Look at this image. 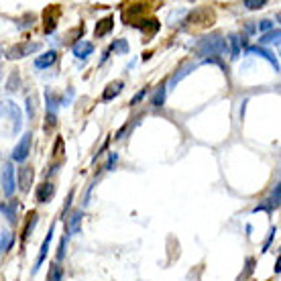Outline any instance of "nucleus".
I'll list each match as a JSON object with an SVG mask.
<instances>
[{
  "mask_svg": "<svg viewBox=\"0 0 281 281\" xmlns=\"http://www.w3.org/2000/svg\"><path fill=\"white\" fill-rule=\"evenodd\" d=\"M147 94H149V90L147 88H143V90H139L135 96H133V100H130V106H137L141 100H145V98H147Z\"/></svg>",
  "mask_w": 281,
  "mask_h": 281,
  "instance_id": "nucleus-32",
  "label": "nucleus"
},
{
  "mask_svg": "<svg viewBox=\"0 0 281 281\" xmlns=\"http://www.w3.org/2000/svg\"><path fill=\"white\" fill-rule=\"evenodd\" d=\"M165 92H167V80H163L161 84L155 88V92H153V96H151V106L159 108V106L165 104Z\"/></svg>",
  "mask_w": 281,
  "mask_h": 281,
  "instance_id": "nucleus-17",
  "label": "nucleus"
},
{
  "mask_svg": "<svg viewBox=\"0 0 281 281\" xmlns=\"http://www.w3.org/2000/svg\"><path fill=\"white\" fill-rule=\"evenodd\" d=\"M110 51H117V53H120V55H124V53H128L130 51V47H128V41L126 39H117L110 47Z\"/></svg>",
  "mask_w": 281,
  "mask_h": 281,
  "instance_id": "nucleus-26",
  "label": "nucleus"
},
{
  "mask_svg": "<svg viewBox=\"0 0 281 281\" xmlns=\"http://www.w3.org/2000/svg\"><path fill=\"white\" fill-rule=\"evenodd\" d=\"M35 224H37V212L35 210H31L29 212V216H27V224H25V228H23V242H27V239H29V235L33 233V228H35Z\"/></svg>",
  "mask_w": 281,
  "mask_h": 281,
  "instance_id": "nucleus-21",
  "label": "nucleus"
},
{
  "mask_svg": "<svg viewBox=\"0 0 281 281\" xmlns=\"http://www.w3.org/2000/svg\"><path fill=\"white\" fill-rule=\"evenodd\" d=\"M2 190H4V196L10 198L16 190L14 186V167H12V163H4L2 165Z\"/></svg>",
  "mask_w": 281,
  "mask_h": 281,
  "instance_id": "nucleus-7",
  "label": "nucleus"
},
{
  "mask_svg": "<svg viewBox=\"0 0 281 281\" xmlns=\"http://www.w3.org/2000/svg\"><path fill=\"white\" fill-rule=\"evenodd\" d=\"M265 4H267L265 0H259V2H257V0H244V8H249V10H259Z\"/></svg>",
  "mask_w": 281,
  "mask_h": 281,
  "instance_id": "nucleus-31",
  "label": "nucleus"
},
{
  "mask_svg": "<svg viewBox=\"0 0 281 281\" xmlns=\"http://www.w3.org/2000/svg\"><path fill=\"white\" fill-rule=\"evenodd\" d=\"M59 14H61V8L59 4H51L47 6L45 12H43V21H45V33H53L55 27H57V21H59Z\"/></svg>",
  "mask_w": 281,
  "mask_h": 281,
  "instance_id": "nucleus-6",
  "label": "nucleus"
},
{
  "mask_svg": "<svg viewBox=\"0 0 281 281\" xmlns=\"http://www.w3.org/2000/svg\"><path fill=\"white\" fill-rule=\"evenodd\" d=\"M12 244H14V235H10L8 230H4L2 237H0V255L6 253V251H10Z\"/></svg>",
  "mask_w": 281,
  "mask_h": 281,
  "instance_id": "nucleus-25",
  "label": "nucleus"
},
{
  "mask_svg": "<svg viewBox=\"0 0 281 281\" xmlns=\"http://www.w3.org/2000/svg\"><path fill=\"white\" fill-rule=\"evenodd\" d=\"M249 53H253V55H259V57H263V59H267L273 68H275V72H279V61H277V57L275 55H271V51H267L265 47H259V45H253V47H249L246 49Z\"/></svg>",
  "mask_w": 281,
  "mask_h": 281,
  "instance_id": "nucleus-13",
  "label": "nucleus"
},
{
  "mask_svg": "<svg viewBox=\"0 0 281 281\" xmlns=\"http://www.w3.org/2000/svg\"><path fill=\"white\" fill-rule=\"evenodd\" d=\"M0 80H2V74H0Z\"/></svg>",
  "mask_w": 281,
  "mask_h": 281,
  "instance_id": "nucleus-39",
  "label": "nucleus"
},
{
  "mask_svg": "<svg viewBox=\"0 0 281 281\" xmlns=\"http://www.w3.org/2000/svg\"><path fill=\"white\" fill-rule=\"evenodd\" d=\"M228 43H230V55H233L235 59L241 55V45H244V37H241L239 33H233V35H228Z\"/></svg>",
  "mask_w": 281,
  "mask_h": 281,
  "instance_id": "nucleus-18",
  "label": "nucleus"
},
{
  "mask_svg": "<svg viewBox=\"0 0 281 281\" xmlns=\"http://www.w3.org/2000/svg\"><path fill=\"white\" fill-rule=\"evenodd\" d=\"M55 59H57V53H55V51H47V53H43V55H39V57L35 59V68H37V70H45V68H49V65H53Z\"/></svg>",
  "mask_w": 281,
  "mask_h": 281,
  "instance_id": "nucleus-19",
  "label": "nucleus"
},
{
  "mask_svg": "<svg viewBox=\"0 0 281 281\" xmlns=\"http://www.w3.org/2000/svg\"><path fill=\"white\" fill-rule=\"evenodd\" d=\"M117 161H119V155H117V153H112V155H110V159H108V163H106V167H104V169H112V167H114V165H117Z\"/></svg>",
  "mask_w": 281,
  "mask_h": 281,
  "instance_id": "nucleus-36",
  "label": "nucleus"
},
{
  "mask_svg": "<svg viewBox=\"0 0 281 281\" xmlns=\"http://www.w3.org/2000/svg\"><path fill=\"white\" fill-rule=\"evenodd\" d=\"M133 27L135 29H139V31H143V33H147V37H153L155 33L161 29V23L157 21V19H143V21H137V23H133Z\"/></svg>",
  "mask_w": 281,
  "mask_h": 281,
  "instance_id": "nucleus-11",
  "label": "nucleus"
},
{
  "mask_svg": "<svg viewBox=\"0 0 281 281\" xmlns=\"http://www.w3.org/2000/svg\"><path fill=\"white\" fill-rule=\"evenodd\" d=\"M259 43H261V45H265V43H275V45H279V29H273V31L265 33V35L259 39ZM261 45H259V47H261Z\"/></svg>",
  "mask_w": 281,
  "mask_h": 281,
  "instance_id": "nucleus-27",
  "label": "nucleus"
},
{
  "mask_svg": "<svg viewBox=\"0 0 281 281\" xmlns=\"http://www.w3.org/2000/svg\"><path fill=\"white\" fill-rule=\"evenodd\" d=\"M31 141H33V135H31V133H25L23 139L19 141V145L12 149V155H10L12 161L23 163V161L29 157V153H31Z\"/></svg>",
  "mask_w": 281,
  "mask_h": 281,
  "instance_id": "nucleus-3",
  "label": "nucleus"
},
{
  "mask_svg": "<svg viewBox=\"0 0 281 281\" xmlns=\"http://www.w3.org/2000/svg\"><path fill=\"white\" fill-rule=\"evenodd\" d=\"M228 51V45L226 39H222L220 33H212V35L204 37L196 43V53L200 57H220L222 53Z\"/></svg>",
  "mask_w": 281,
  "mask_h": 281,
  "instance_id": "nucleus-1",
  "label": "nucleus"
},
{
  "mask_svg": "<svg viewBox=\"0 0 281 281\" xmlns=\"http://www.w3.org/2000/svg\"><path fill=\"white\" fill-rule=\"evenodd\" d=\"M33 177H35V171H33V167H29V165H23V167L19 169V173H16V186H19V190L23 194L31 192Z\"/></svg>",
  "mask_w": 281,
  "mask_h": 281,
  "instance_id": "nucleus-4",
  "label": "nucleus"
},
{
  "mask_svg": "<svg viewBox=\"0 0 281 281\" xmlns=\"http://www.w3.org/2000/svg\"><path fill=\"white\" fill-rule=\"evenodd\" d=\"M145 10H147V4H143V2H139V4H130L128 10H124V21H126V25H128V21H135V16L143 14Z\"/></svg>",
  "mask_w": 281,
  "mask_h": 281,
  "instance_id": "nucleus-22",
  "label": "nucleus"
},
{
  "mask_svg": "<svg viewBox=\"0 0 281 281\" xmlns=\"http://www.w3.org/2000/svg\"><path fill=\"white\" fill-rule=\"evenodd\" d=\"M194 70H196V63H194V61H188V63H184V65H181V68H179V70H177V72L171 76V80L167 81V84H169V86H175L177 81H181V80H184L188 74H192Z\"/></svg>",
  "mask_w": 281,
  "mask_h": 281,
  "instance_id": "nucleus-16",
  "label": "nucleus"
},
{
  "mask_svg": "<svg viewBox=\"0 0 281 281\" xmlns=\"http://www.w3.org/2000/svg\"><path fill=\"white\" fill-rule=\"evenodd\" d=\"M61 147H63V139L59 137V139L55 141V147H53V155H61Z\"/></svg>",
  "mask_w": 281,
  "mask_h": 281,
  "instance_id": "nucleus-37",
  "label": "nucleus"
},
{
  "mask_svg": "<svg viewBox=\"0 0 281 281\" xmlns=\"http://www.w3.org/2000/svg\"><path fill=\"white\" fill-rule=\"evenodd\" d=\"M122 88H124V81H112V84H108L106 88H104V92H102V100L104 102H110V100H114L120 92H122Z\"/></svg>",
  "mask_w": 281,
  "mask_h": 281,
  "instance_id": "nucleus-14",
  "label": "nucleus"
},
{
  "mask_svg": "<svg viewBox=\"0 0 281 281\" xmlns=\"http://www.w3.org/2000/svg\"><path fill=\"white\" fill-rule=\"evenodd\" d=\"M65 246H68V241L65 239H61V242H59V251H57V263L63 259V255H65Z\"/></svg>",
  "mask_w": 281,
  "mask_h": 281,
  "instance_id": "nucleus-35",
  "label": "nucleus"
},
{
  "mask_svg": "<svg viewBox=\"0 0 281 281\" xmlns=\"http://www.w3.org/2000/svg\"><path fill=\"white\" fill-rule=\"evenodd\" d=\"M19 86H21V76H19V72H14L10 76V80H8V84H6V90L8 92H16V90H19Z\"/></svg>",
  "mask_w": 281,
  "mask_h": 281,
  "instance_id": "nucleus-30",
  "label": "nucleus"
},
{
  "mask_svg": "<svg viewBox=\"0 0 281 281\" xmlns=\"http://www.w3.org/2000/svg\"><path fill=\"white\" fill-rule=\"evenodd\" d=\"M39 49H41V43L25 41V43H19V45L10 47L8 51H6V57H8V59H21V57H27V55H31V53H37Z\"/></svg>",
  "mask_w": 281,
  "mask_h": 281,
  "instance_id": "nucleus-2",
  "label": "nucleus"
},
{
  "mask_svg": "<svg viewBox=\"0 0 281 281\" xmlns=\"http://www.w3.org/2000/svg\"><path fill=\"white\" fill-rule=\"evenodd\" d=\"M277 235V228H271V233H269V237H267V241H265V244H263V251L261 253H267V249H269V244H271V241H273V237Z\"/></svg>",
  "mask_w": 281,
  "mask_h": 281,
  "instance_id": "nucleus-34",
  "label": "nucleus"
},
{
  "mask_svg": "<svg viewBox=\"0 0 281 281\" xmlns=\"http://www.w3.org/2000/svg\"><path fill=\"white\" fill-rule=\"evenodd\" d=\"M45 102H47V112L49 114H57V106L61 102H59V98L53 92H45Z\"/></svg>",
  "mask_w": 281,
  "mask_h": 281,
  "instance_id": "nucleus-24",
  "label": "nucleus"
},
{
  "mask_svg": "<svg viewBox=\"0 0 281 281\" xmlns=\"http://www.w3.org/2000/svg\"><path fill=\"white\" fill-rule=\"evenodd\" d=\"M27 114H29V119H35V114H37V98L35 96H27Z\"/></svg>",
  "mask_w": 281,
  "mask_h": 281,
  "instance_id": "nucleus-28",
  "label": "nucleus"
},
{
  "mask_svg": "<svg viewBox=\"0 0 281 281\" xmlns=\"http://www.w3.org/2000/svg\"><path fill=\"white\" fill-rule=\"evenodd\" d=\"M55 196V186L51 184V181H43V184L37 188L35 192V198H37V202L39 204H47V202H51V198Z\"/></svg>",
  "mask_w": 281,
  "mask_h": 281,
  "instance_id": "nucleus-9",
  "label": "nucleus"
},
{
  "mask_svg": "<svg viewBox=\"0 0 281 281\" xmlns=\"http://www.w3.org/2000/svg\"><path fill=\"white\" fill-rule=\"evenodd\" d=\"M51 241H53V226L49 228V233H47V237H45V241H43V244H41V251H39V257H37V263H35V267H33V275H35V273L39 271V267L43 265V261L47 259L49 244H51Z\"/></svg>",
  "mask_w": 281,
  "mask_h": 281,
  "instance_id": "nucleus-10",
  "label": "nucleus"
},
{
  "mask_svg": "<svg viewBox=\"0 0 281 281\" xmlns=\"http://www.w3.org/2000/svg\"><path fill=\"white\" fill-rule=\"evenodd\" d=\"M259 31H263V35H265V33L273 31V23H271L269 19H265V21H261V23H259Z\"/></svg>",
  "mask_w": 281,
  "mask_h": 281,
  "instance_id": "nucleus-33",
  "label": "nucleus"
},
{
  "mask_svg": "<svg viewBox=\"0 0 281 281\" xmlns=\"http://www.w3.org/2000/svg\"><path fill=\"white\" fill-rule=\"evenodd\" d=\"M16 208H19V202H16V200H10L6 204H0V212L4 214L8 222H16Z\"/></svg>",
  "mask_w": 281,
  "mask_h": 281,
  "instance_id": "nucleus-20",
  "label": "nucleus"
},
{
  "mask_svg": "<svg viewBox=\"0 0 281 281\" xmlns=\"http://www.w3.org/2000/svg\"><path fill=\"white\" fill-rule=\"evenodd\" d=\"M94 53V45L90 43V41H78L76 45H74V55L78 57V59H86L88 55H92Z\"/></svg>",
  "mask_w": 281,
  "mask_h": 281,
  "instance_id": "nucleus-15",
  "label": "nucleus"
},
{
  "mask_svg": "<svg viewBox=\"0 0 281 281\" xmlns=\"http://www.w3.org/2000/svg\"><path fill=\"white\" fill-rule=\"evenodd\" d=\"M279 192H281V188H279V184H275V188H273V192H271V198H269V200H265L263 204L255 206V208H253V212H259V210L273 212V210L279 206Z\"/></svg>",
  "mask_w": 281,
  "mask_h": 281,
  "instance_id": "nucleus-12",
  "label": "nucleus"
},
{
  "mask_svg": "<svg viewBox=\"0 0 281 281\" xmlns=\"http://www.w3.org/2000/svg\"><path fill=\"white\" fill-rule=\"evenodd\" d=\"M65 230H68V235H78L80 228H81V218H84V212L80 208H74L72 212L65 214Z\"/></svg>",
  "mask_w": 281,
  "mask_h": 281,
  "instance_id": "nucleus-5",
  "label": "nucleus"
},
{
  "mask_svg": "<svg viewBox=\"0 0 281 281\" xmlns=\"http://www.w3.org/2000/svg\"><path fill=\"white\" fill-rule=\"evenodd\" d=\"M47 281H63V267L59 263H51V267H49V273H47Z\"/></svg>",
  "mask_w": 281,
  "mask_h": 281,
  "instance_id": "nucleus-23",
  "label": "nucleus"
},
{
  "mask_svg": "<svg viewBox=\"0 0 281 281\" xmlns=\"http://www.w3.org/2000/svg\"><path fill=\"white\" fill-rule=\"evenodd\" d=\"M112 29H114V16L108 14V16H104V19H100V21L96 23V27H94V37H96V39H102V37L108 35V33H112Z\"/></svg>",
  "mask_w": 281,
  "mask_h": 281,
  "instance_id": "nucleus-8",
  "label": "nucleus"
},
{
  "mask_svg": "<svg viewBox=\"0 0 281 281\" xmlns=\"http://www.w3.org/2000/svg\"><path fill=\"white\" fill-rule=\"evenodd\" d=\"M279 265H281V259H279V257H277V261H275V273H279V269H281V267H279Z\"/></svg>",
  "mask_w": 281,
  "mask_h": 281,
  "instance_id": "nucleus-38",
  "label": "nucleus"
},
{
  "mask_svg": "<svg viewBox=\"0 0 281 281\" xmlns=\"http://www.w3.org/2000/svg\"><path fill=\"white\" fill-rule=\"evenodd\" d=\"M57 126V114H49L47 112V117H45V124H43V128H45V133H51V130Z\"/></svg>",
  "mask_w": 281,
  "mask_h": 281,
  "instance_id": "nucleus-29",
  "label": "nucleus"
}]
</instances>
